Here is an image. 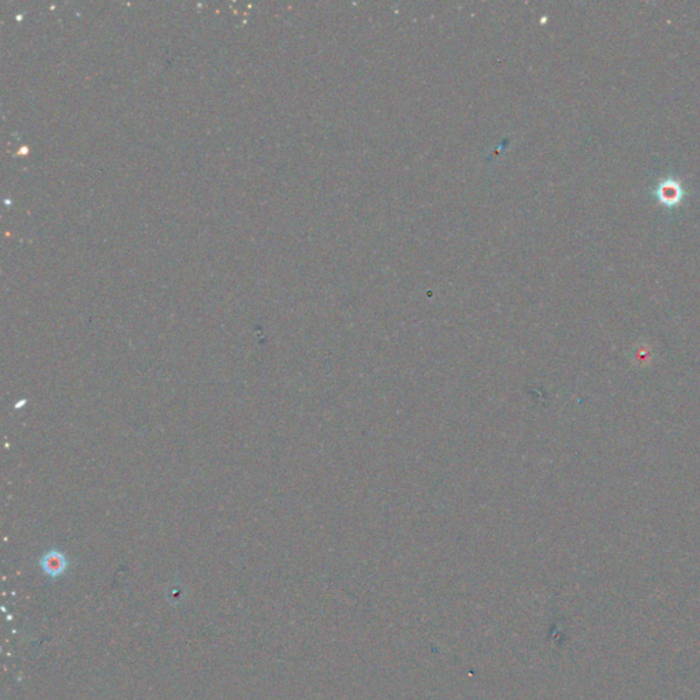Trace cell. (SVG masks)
<instances>
[{"instance_id": "1", "label": "cell", "mask_w": 700, "mask_h": 700, "mask_svg": "<svg viewBox=\"0 0 700 700\" xmlns=\"http://www.w3.org/2000/svg\"><path fill=\"white\" fill-rule=\"evenodd\" d=\"M40 566L48 577L56 579L66 573V570L69 568V562H67L66 555L62 551L52 548V550L47 551L40 558Z\"/></svg>"}]
</instances>
